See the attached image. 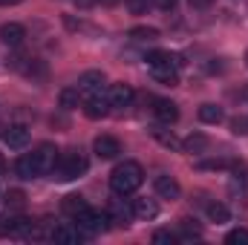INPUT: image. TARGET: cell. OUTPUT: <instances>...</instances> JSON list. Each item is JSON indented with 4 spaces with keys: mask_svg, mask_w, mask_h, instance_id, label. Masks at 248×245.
Wrapping results in <instances>:
<instances>
[{
    "mask_svg": "<svg viewBox=\"0 0 248 245\" xmlns=\"http://www.w3.org/2000/svg\"><path fill=\"white\" fill-rule=\"evenodd\" d=\"M130 208H133V216H139V219H156L159 216V205L153 199H133Z\"/></svg>",
    "mask_w": 248,
    "mask_h": 245,
    "instance_id": "e0dca14e",
    "label": "cell"
},
{
    "mask_svg": "<svg viewBox=\"0 0 248 245\" xmlns=\"http://www.w3.org/2000/svg\"><path fill=\"white\" fill-rule=\"evenodd\" d=\"M52 240H55V243H63V245H78L84 240V234H81L78 225H58V228L52 231Z\"/></svg>",
    "mask_w": 248,
    "mask_h": 245,
    "instance_id": "9a60e30c",
    "label": "cell"
},
{
    "mask_svg": "<svg viewBox=\"0 0 248 245\" xmlns=\"http://www.w3.org/2000/svg\"><path fill=\"white\" fill-rule=\"evenodd\" d=\"M98 3H119V0H98Z\"/></svg>",
    "mask_w": 248,
    "mask_h": 245,
    "instance_id": "836d02e7",
    "label": "cell"
},
{
    "mask_svg": "<svg viewBox=\"0 0 248 245\" xmlns=\"http://www.w3.org/2000/svg\"><path fill=\"white\" fill-rule=\"evenodd\" d=\"M228 193L234 196V199H248V173L246 170H234L231 173V179H228Z\"/></svg>",
    "mask_w": 248,
    "mask_h": 245,
    "instance_id": "5bb4252c",
    "label": "cell"
},
{
    "mask_svg": "<svg viewBox=\"0 0 248 245\" xmlns=\"http://www.w3.org/2000/svg\"><path fill=\"white\" fill-rule=\"evenodd\" d=\"M153 116H156V122L159 124H176L179 122V107L173 104V101H168V98H159L156 104H153Z\"/></svg>",
    "mask_w": 248,
    "mask_h": 245,
    "instance_id": "8fae6325",
    "label": "cell"
},
{
    "mask_svg": "<svg viewBox=\"0 0 248 245\" xmlns=\"http://www.w3.org/2000/svg\"><path fill=\"white\" fill-rule=\"evenodd\" d=\"M35 225L26 216H0V237H32Z\"/></svg>",
    "mask_w": 248,
    "mask_h": 245,
    "instance_id": "5b68a950",
    "label": "cell"
},
{
    "mask_svg": "<svg viewBox=\"0 0 248 245\" xmlns=\"http://www.w3.org/2000/svg\"><path fill=\"white\" fill-rule=\"evenodd\" d=\"M153 190H156L159 199H170V202L182 196V184L176 182L173 176H168V173H162V176L153 179Z\"/></svg>",
    "mask_w": 248,
    "mask_h": 245,
    "instance_id": "9c48e42d",
    "label": "cell"
},
{
    "mask_svg": "<svg viewBox=\"0 0 248 245\" xmlns=\"http://www.w3.org/2000/svg\"><path fill=\"white\" fill-rule=\"evenodd\" d=\"M78 6H93V3H98V0H75Z\"/></svg>",
    "mask_w": 248,
    "mask_h": 245,
    "instance_id": "1f68e13d",
    "label": "cell"
},
{
    "mask_svg": "<svg viewBox=\"0 0 248 245\" xmlns=\"http://www.w3.org/2000/svg\"><path fill=\"white\" fill-rule=\"evenodd\" d=\"M141 182H144V170L139 162H130V159L116 165V170L110 173V190L116 196H133L141 187Z\"/></svg>",
    "mask_w": 248,
    "mask_h": 245,
    "instance_id": "7a4b0ae2",
    "label": "cell"
},
{
    "mask_svg": "<svg viewBox=\"0 0 248 245\" xmlns=\"http://www.w3.org/2000/svg\"><path fill=\"white\" fill-rule=\"evenodd\" d=\"M231 130H234L237 136H248V116H240V119H234V122H231Z\"/></svg>",
    "mask_w": 248,
    "mask_h": 245,
    "instance_id": "83f0119b",
    "label": "cell"
},
{
    "mask_svg": "<svg viewBox=\"0 0 248 245\" xmlns=\"http://www.w3.org/2000/svg\"><path fill=\"white\" fill-rule=\"evenodd\" d=\"M150 136L162 144V147H168V150H182V141L173 136V130H168V124H159V127H153L150 130Z\"/></svg>",
    "mask_w": 248,
    "mask_h": 245,
    "instance_id": "2e32d148",
    "label": "cell"
},
{
    "mask_svg": "<svg viewBox=\"0 0 248 245\" xmlns=\"http://www.w3.org/2000/svg\"><path fill=\"white\" fill-rule=\"evenodd\" d=\"M58 101H61L63 110H78V107H81V90H78V84H75V87H63L61 95H58Z\"/></svg>",
    "mask_w": 248,
    "mask_h": 245,
    "instance_id": "ffe728a7",
    "label": "cell"
},
{
    "mask_svg": "<svg viewBox=\"0 0 248 245\" xmlns=\"http://www.w3.org/2000/svg\"><path fill=\"white\" fill-rule=\"evenodd\" d=\"M87 208H90V205H87V202H84V199H81V196H75V193H72V196H66V199H63V211H66V214H69V216H72V219H75V216H78V214H81V211H87Z\"/></svg>",
    "mask_w": 248,
    "mask_h": 245,
    "instance_id": "cb8c5ba5",
    "label": "cell"
},
{
    "mask_svg": "<svg viewBox=\"0 0 248 245\" xmlns=\"http://www.w3.org/2000/svg\"><path fill=\"white\" fill-rule=\"evenodd\" d=\"M133 98H136V92H133L130 84H110V87H107V101H110L113 110H124V107H130Z\"/></svg>",
    "mask_w": 248,
    "mask_h": 245,
    "instance_id": "52a82bcc",
    "label": "cell"
},
{
    "mask_svg": "<svg viewBox=\"0 0 248 245\" xmlns=\"http://www.w3.org/2000/svg\"><path fill=\"white\" fill-rule=\"evenodd\" d=\"M3 138H6V144H9L12 150H23V147L29 144V127H26V124H12Z\"/></svg>",
    "mask_w": 248,
    "mask_h": 245,
    "instance_id": "4fadbf2b",
    "label": "cell"
},
{
    "mask_svg": "<svg viewBox=\"0 0 248 245\" xmlns=\"http://www.w3.org/2000/svg\"><path fill=\"white\" fill-rule=\"evenodd\" d=\"M211 3H214V0H190V6H193V9H208Z\"/></svg>",
    "mask_w": 248,
    "mask_h": 245,
    "instance_id": "f546056e",
    "label": "cell"
},
{
    "mask_svg": "<svg viewBox=\"0 0 248 245\" xmlns=\"http://www.w3.org/2000/svg\"><path fill=\"white\" fill-rule=\"evenodd\" d=\"M225 168H231V162H225V159H214V162H199V170H225Z\"/></svg>",
    "mask_w": 248,
    "mask_h": 245,
    "instance_id": "4316f807",
    "label": "cell"
},
{
    "mask_svg": "<svg viewBox=\"0 0 248 245\" xmlns=\"http://www.w3.org/2000/svg\"><path fill=\"white\" fill-rule=\"evenodd\" d=\"M78 90L87 92V95H98V92H104V90H107V78H104V72H101V69H87V72L78 78Z\"/></svg>",
    "mask_w": 248,
    "mask_h": 245,
    "instance_id": "8992f818",
    "label": "cell"
},
{
    "mask_svg": "<svg viewBox=\"0 0 248 245\" xmlns=\"http://www.w3.org/2000/svg\"><path fill=\"white\" fill-rule=\"evenodd\" d=\"M127 38L136 44H153V41H159V29L156 26H133L127 32Z\"/></svg>",
    "mask_w": 248,
    "mask_h": 245,
    "instance_id": "d6986e66",
    "label": "cell"
},
{
    "mask_svg": "<svg viewBox=\"0 0 248 245\" xmlns=\"http://www.w3.org/2000/svg\"><path fill=\"white\" fill-rule=\"evenodd\" d=\"M17 3H23V0H0V6H17Z\"/></svg>",
    "mask_w": 248,
    "mask_h": 245,
    "instance_id": "4dcf8cb0",
    "label": "cell"
},
{
    "mask_svg": "<svg viewBox=\"0 0 248 245\" xmlns=\"http://www.w3.org/2000/svg\"><path fill=\"white\" fill-rule=\"evenodd\" d=\"M196 116H199L202 124H222L225 122V110H222L219 104H202V107L196 110Z\"/></svg>",
    "mask_w": 248,
    "mask_h": 245,
    "instance_id": "ac0fdd59",
    "label": "cell"
},
{
    "mask_svg": "<svg viewBox=\"0 0 248 245\" xmlns=\"http://www.w3.org/2000/svg\"><path fill=\"white\" fill-rule=\"evenodd\" d=\"M93 153L98 156V159H116L119 153H122V141L116 138V136H98L95 141H93Z\"/></svg>",
    "mask_w": 248,
    "mask_h": 245,
    "instance_id": "30bf717a",
    "label": "cell"
},
{
    "mask_svg": "<svg viewBox=\"0 0 248 245\" xmlns=\"http://www.w3.org/2000/svg\"><path fill=\"white\" fill-rule=\"evenodd\" d=\"M243 61H246V66H248V49H246V55H243Z\"/></svg>",
    "mask_w": 248,
    "mask_h": 245,
    "instance_id": "e575fe53",
    "label": "cell"
},
{
    "mask_svg": "<svg viewBox=\"0 0 248 245\" xmlns=\"http://www.w3.org/2000/svg\"><path fill=\"white\" fill-rule=\"evenodd\" d=\"M176 240H179V237H176L173 231H156V234H153V243L156 245H173Z\"/></svg>",
    "mask_w": 248,
    "mask_h": 245,
    "instance_id": "d4e9b609",
    "label": "cell"
},
{
    "mask_svg": "<svg viewBox=\"0 0 248 245\" xmlns=\"http://www.w3.org/2000/svg\"><path fill=\"white\" fill-rule=\"evenodd\" d=\"M205 147H208V138L202 133H190L185 141H182V150L185 153H205Z\"/></svg>",
    "mask_w": 248,
    "mask_h": 245,
    "instance_id": "603a6c76",
    "label": "cell"
},
{
    "mask_svg": "<svg viewBox=\"0 0 248 245\" xmlns=\"http://www.w3.org/2000/svg\"><path fill=\"white\" fill-rule=\"evenodd\" d=\"M208 219L211 222H217V225H222V222H231V211L222 205V202H208Z\"/></svg>",
    "mask_w": 248,
    "mask_h": 245,
    "instance_id": "7402d4cb",
    "label": "cell"
},
{
    "mask_svg": "<svg viewBox=\"0 0 248 245\" xmlns=\"http://www.w3.org/2000/svg\"><path fill=\"white\" fill-rule=\"evenodd\" d=\"M55 159H58L55 144L44 141V144H38L32 153H23V156L17 159L15 173H17L20 179H26V182H29V179H38V176H44V173H49V170H52Z\"/></svg>",
    "mask_w": 248,
    "mask_h": 245,
    "instance_id": "6da1fadb",
    "label": "cell"
},
{
    "mask_svg": "<svg viewBox=\"0 0 248 245\" xmlns=\"http://www.w3.org/2000/svg\"><path fill=\"white\" fill-rule=\"evenodd\" d=\"M107 222H110V214H104V211H93V208H87V211H81V214L75 216V225L81 228L84 237L104 234V231H107Z\"/></svg>",
    "mask_w": 248,
    "mask_h": 245,
    "instance_id": "277c9868",
    "label": "cell"
},
{
    "mask_svg": "<svg viewBox=\"0 0 248 245\" xmlns=\"http://www.w3.org/2000/svg\"><path fill=\"white\" fill-rule=\"evenodd\" d=\"M153 3H156V6H159V9H162V12H173V9H176V3H179V0H153Z\"/></svg>",
    "mask_w": 248,
    "mask_h": 245,
    "instance_id": "f1b7e54d",
    "label": "cell"
},
{
    "mask_svg": "<svg viewBox=\"0 0 248 245\" xmlns=\"http://www.w3.org/2000/svg\"><path fill=\"white\" fill-rule=\"evenodd\" d=\"M3 168H6V159H3V153H0V170H3Z\"/></svg>",
    "mask_w": 248,
    "mask_h": 245,
    "instance_id": "d6a6232c",
    "label": "cell"
},
{
    "mask_svg": "<svg viewBox=\"0 0 248 245\" xmlns=\"http://www.w3.org/2000/svg\"><path fill=\"white\" fill-rule=\"evenodd\" d=\"M110 101H107V90L104 92H98V95H90L87 98V104H84V116L87 119H93V122H98V119H107L110 116Z\"/></svg>",
    "mask_w": 248,
    "mask_h": 245,
    "instance_id": "ba28073f",
    "label": "cell"
},
{
    "mask_svg": "<svg viewBox=\"0 0 248 245\" xmlns=\"http://www.w3.org/2000/svg\"><path fill=\"white\" fill-rule=\"evenodd\" d=\"M225 243H248V231L246 228H234V231H228V234H225Z\"/></svg>",
    "mask_w": 248,
    "mask_h": 245,
    "instance_id": "484cf974",
    "label": "cell"
},
{
    "mask_svg": "<svg viewBox=\"0 0 248 245\" xmlns=\"http://www.w3.org/2000/svg\"><path fill=\"white\" fill-rule=\"evenodd\" d=\"M150 72H153V78H156L159 84H165V87H173V84L179 81V69L170 66V63H168V66H156V69H150Z\"/></svg>",
    "mask_w": 248,
    "mask_h": 245,
    "instance_id": "44dd1931",
    "label": "cell"
},
{
    "mask_svg": "<svg viewBox=\"0 0 248 245\" xmlns=\"http://www.w3.org/2000/svg\"><path fill=\"white\" fill-rule=\"evenodd\" d=\"M87 168H90L87 156H84L81 150H69V153H61V156L55 159V165H52L49 173H52V179H58V182H72V179L84 176Z\"/></svg>",
    "mask_w": 248,
    "mask_h": 245,
    "instance_id": "3957f363",
    "label": "cell"
},
{
    "mask_svg": "<svg viewBox=\"0 0 248 245\" xmlns=\"http://www.w3.org/2000/svg\"><path fill=\"white\" fill-rule=\"evenodd\" d=\"M0 41H3L6 46L17 49V46H23V41H26V29H23L20 23H3V26H0Z\"/></svg>",
    "mask_w": 248,
    "mask_h": 245,
    "instance_id": "7c38bea8",
    "label": "cell"
}]
</instances>
